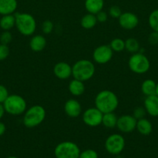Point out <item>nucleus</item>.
I'll list each match as a JSON object with an SVG mask.
<instances>
[{
    "mask_svg": "<svg viewBox=\"0 0 158 158\" xmlns=\"http://www.w3.org/2000/svg\"><path fill=\"white\" fill-rule=\"evenodd\" d=\"M119 104V101L117 95L108 89L101 90L94 97V106L102 114L115 112Z\"/></svg>",
    "mask_w": 158,
    "mask_h": 158,
    "instance_id": "obj_1",
    "label": "nucleus"
},
{
    "mask_svg": "<svg viewBox=\"0 0 158 158\" xmlns=\"http://www.w3.org/2000/svg\"><path fill=\"white\" fill-rule=\"evenodd\" d=\"M46 115V110L43 106L39 104L33 105L27 108L23 114V123L29 129L37 127L44 121Z\"/></svg>",
    "mask_w": 158,
    "mask_h": 158,
    "instance_id": "obj_2",
    "label": "nucleus"
},
{
    "mask_svg": "<svg viewBox=\"0 0 158 158\" xmlns=\"http://www.w3.org/2000/svg\"><path fill=\"white\" fill-rule=\"evenodd\" d=\"M95 73L94 63L89 60H79L72 66V77L74 79L86 82L91 80Z\"/></svg>",
    "mask_w": 158,
    "mask_h": 158,
    "instance_id": "obj_3",
    "label": "nucleus"
},
{
    "mask_svg": "<svg viewBox=\"0 0 158 158\" xmlns=\"http://www.w3.org/2000/svg\"><path fill=\"white\" fill-rule=\"evenodd\" d=\"M15 17V27L20 34L25 36L34 35L37 30V21L33 15L27 12L16 13Z\"/></svg>",
    "mask_w": 158,
    "mask_h": 158,
    "instance_id": "obj_4",
    "label": "nucleus"
},
{
    "mask_svg": "<svg viewBox=\"0 0 158 158\" xmlns=\"http://www.w3.org/2000/svg\"><path fill=\"white\" fill-rule=\"evenodd\" d=\"M2 104L5 111L12 116L22 115L27 109V103L26 100L18 94L9 95Z\"/></svg>",
    "mask_w": 158,
    "mask_h": 158,
    "instance_id": "obj_5",
    "label": "nucleus"
},
{
    "mask_svg": "<svg viewBox=\"0 0 158 158\" xmlns=\"http://www.w3.org/2000/svg\"><path fill=\"white\" fill-rule=\"evenodd\" d=\"M128 66L133 73L142 75L149 71L150 62L143 52H137L130 56L128 60Z\"/></svg>",
    "mask_w": 158,
    "mask_h": 158,
    "instance_id": "obj_6",
    "label": "nucleus"
},
{
    "mask_svg": "<svg viewBox=\"0 0 158 158\" xmlns=\"http://www.w3.org/2000/svg\"><path fill=\"white\" fill-rule=\"evenodd\" d=\"M54 152L56 158H78L81 150L77 143L67 140L59 143Z\"/></svg>",
    "mask_w": 158,
    "mask_h": 158,
    "instance_id": "obj_7",
    "label": "nucleus"
},
{
    "mask_svg": "<svg viewBox=\"0 0 158 158\" xmlns=\"http://www.w3.org/2000/svg\"><path fill=\"white\" fill-rule=\"evenodd\" d=\"M125 140L123 136L119 134H112L108 136L105 142V148L107 152L112 155H119L123 151Z\"/></svg>",
    "mask_w": 158,
    "mask_h": 158,
    "instance_id": "obj_8",
    "label": "nucleus"
},
{
    "mask_svg": "<svg viewBox=\"0 0 158 158\" xmlns=\"http://www.w3.org/2000/svg\"><path fill=\"white\" fill-rule=\"evenodd\" d=\"M102 117L103 114L95 106L86 109L81 115L83 123L90 127H96L102 124Z\"/></svg>",
    "mask_w": 158,
    "mask_h": 158,
    "instance_id": "obj_9",
    "label": "nucleus"
},
{
    "mask_svg": "<svg viewBox=\"0 0 158 158\" xmlns=\"http://www.w3.org/2000/svg\"><path fill=\"white\" fill-rule=\"evenodd\" d=\"M114 52L109 45H101L94 49L92 53V59L94 63L103 65L109 63L112 60Z\"/></svg>",
    "mask_w": 158,
    "mask_h": 158,
    "instance_id": "obj_10",
    "label": "nucleus"
},
{
    "mask_svg": "<svg viewBox=\"0 0 158 158\" xmlns=\"http://www.w3.org/2000/svg\"><path fill=\"white\" fill-rule=\"evenodd\" d=\"M136 120L133 115L123 114L118 117V121L116 127L120 132L123 134H129L136 130Z\"/></svg>",
    "mask_w": 158,
    "mask_h": 158,
    "instance_id": "obj_11",
    "label": "nucleus"
},
{
    "mask_svg": "<svg viewBox=\"0 0 158 158\" xmlns=\"http://www.w3.org/2000/svg\"><path fill=\"white\" fill-rule=\"evenodd\" d=\"M119 24L125 30H133L139 24V18L135 13L131 12H122L118 19Z\"/></svg>",
    "mask_w": 158,
    "mask_h": 158,
    "instance_id": "obj_12",
    "label": "nucleus"
},
{
    "mask_svg": "<svg viewBox=\"0 0 158 158\" xmlns=\"http://www.w3.org/2000/svg\"><path fill=\"white\" fill-rule=\"evenodd\" d=\"M64 111L70 118H77L82 114V106L76 99H69L64 105Z\"/></svg>",
    "mask_w": 158,
    "mask_h": 158,
    "instance_id": "obj_13",
    "label": "nucleus"
},
{
    "mask_svg": "<svg viewBox=\"0 0 158 158\" xmlns=\"http://www.w3.org/2000/svg\"><path fill=\"white\" fill-rule=\"evenodd\" d=\"M53 72L54 76L59 80H68L72 77V66L66 62H58L54 65Z\"/></svg>",
    "mask_w": 158,
    "mask_h": 158,
    "instance_id": "obj_14",
    "label": "nucleus"
},
{
    "mask_svg": "<svg viewBox=\"0 0 158 158\" xmlns=\"http://www.w3.org/2000/svg\"><path fill=\"white\" fill-rule=\"evenodd\" d=\"M143 106L147 111V114L150 117H158V96L154 94L146 97Z\"/></svg>",
    "mask_w": 158,
    "mask_h": 158,
    "instance_id": "obj_15",
    "label": "nucleus"
},
{
    "mask_svg": "<svg viewBox=\"0 0 158 158\" xmlns=\"http://www.w3.org/2000/svg\"><path fill=\"white\" fill-rule=\"evenodd\" d=\"M29 48L32 51L35 52H39L43 51L46 46V40L43 35L37 34L33 35L29 43Z\"/></svg>",
    "mask_w": 158,
    "mask_h": 158,
    "instance_id": "obj_16",
    "label": "nucleus"
},
{
    "mask_svg": "<svg viewBox=\"0 0 158 158\" xmlns=\"http://www.w3.org/2000/svg\"><path fill=\"white\" fill-rule=\"evenodd\" d=\"M85 82L73 78L68 84V90L74 97H80L85 92Z\"/></svg>",
    "mask_w": 158,
    "mask_h": 158,
    "instance_id": "obj_17",
    "label": "nucleus"
},
{
    "mask_svg": "<svg viewBox=\"0 0 158 158\" xmlns=\"http://www.w3.org/2000/svg\"><path fill=\"white\" fill-rule=\"evenodd\" d=\"M136 130L141 135L148 136L153 131V124L148 119L144 117V118L137 120Z\"/></svg>",
    "mask_w": 158,
    "mask_h": 158,
    "instance_id": "obj_18",
    "label": "nucleus"
},
{
    "mask_svg": "<svg viewBox=\"0 0 158 158\" xmlns=\"http://www.w3.org/2000/svg\"><path fill=\"white\" fill-rule=\"evenodd\" d=\"M18 6L16 0H0V15H9L15 12Z\"/></svg>",
    "mask_w": 158,
    "mask_h": 158,
    "instance_id": "obj_19",
    "label": "nucleus"
},
{
    "mask_svg": "<svg viewBox=\"0 0 158 158\" xmlns=\"http://www.w3.org/2000/svg\"><path fill=\"white\" fill-rule=\"evenodd\" d=\"M105 1L104 0H85V8L88 13L96 15L98 12L103 10Z\"/></svg>",
    "mask_w": 158,
    "mask_h": 158,
    "instance_id": "obj_20",
    "label": "nucleus"
},
{
    "mask_svg": "<svg viewBox=\"0 0 158 158\" xmlns=\"http://www.w3.org/2000/svg\"><path fill=\"white\" fill-rule=\"evenodd\" d=\"M118 121V117L115 112L105 113L103 114L102 124L107 129H113L116 127Z\"/></svg>",
    "mask_w": 158,
    "mask_h": 158,
    "instance_id": "obj_21",
    "label": "nucleus"
},
{
    "mask_svg": "<svg viewBox=\"0 0 158 158\" xmlns=\"http://www.w3.org/2000/svg\"><path fill=\"white\" fill-rule=\"evenodd\" d=\"M156 83L153 80L147 79L145 80L141 84V91L146 97L154 95L156 94Z\"/></svg>",
    "mask_w": 158,
    "mask_h": 158,
    "instance_id": "obj_22",
    "label": "nucleus"
},
{
    "mask_svg": "<svg viewBox=\"0 0 158 158\" xmlns=\"http://www.w3.org/2000/svg\"><path fill=\"white\" fill-rule=\"evenodd\" d=\"M81 26L85 29H91L97 25L98 21L95 15L91 13H87L81 19Z\"/></svg>",
    "mask_w": 158,
    "mask_h": 158,
    "instance_id": "obj_23",
    "label": "nucleus"
},
{
    "mask_svg": "<svg viewBox=\"0 0 158 158\" xmlns=\"http://www.w3.org/2000/svg\"><path fill=\"white\" fill-rule=\"evenodd\" d=\"M15 26V17L13 14L2 15L0 19V28L3 31H9Z\"/></svg>",
    "mask_w": 158,
    "mask_h": 158,
    "instance_id": "obj_24",
    "label": "nucleus"
},
{
    "mask_svg": "<svg viewBox=\"0 0 158 158\" xmlns=\"http://www.w3.org/2000/svg\"><path fill=\"white\" fill-rule=\"evenodd\" d=\"M125 49L130 53H135L140 50L139 41L135 38H128L125 40Z\"/></svg>",
    "mask_w": 158,
    "mask_h": 158,
    "instance_id": "obj_25",
    "label": "nucleus"
},
{
    "mask_svg": "<svg viewBox=\"0 0 158 158\" xmlns=\"http://www.w3.org/2000/svg\"><path fill=\"white\" fill-rule=\"evenodd\" d=\"M109 46L113 52H120L125 50V40L121 38H115L110 42Z\"/></svg>",
    "mask_w": 158,
    "mask_h": 158,
    "instance_id": "obj_26",
    "label": "nucleus"
},
{
    "mask_svg": "<svg viewBox=\"0 0 158 158\" xmlns=\"http://www.w3.org/2000/svg\"><path fill=\"white\" fill-rule=\"evenodd\" d=\"M148 23L152 30L158 32V9L153 10L150 14L148 18Z\"/></svg>",
    "mask_w": 158,
    "mask_h": 158,
    "instance_id": "obj_27",
    "label": "nucleus"
},
{
    "mask_svg": "<svg viewBox=\"0 0 158 158\" xmlns=\"http://www.w3.org/2000/svg\"><path fill=\"white\" fill-rule=\"evenodd\" d=\"M54 23H53L51 20L49 19H46L45 21H43V23H42V26H41V29L42 31L44 34H50L51 32H53L54 30Z\"/></svg>",
    "mask_w": 158,
    "mask_h": 158,
    "instance_id": "obj_28",
    "label": "nucleus"
},
{
    "mask_svg": "<svg viewBox=\"0 0 158 158\" xmlns=\"http://www.w3.org/2000/svg\"><path fill=\"white\" fill-rule=\"evenodd\" d=\"M146 114H147L144 106H137V107H136L133 110V112L132 115H133L136 120H139V119L144 118Z\"/></svg>",
    "mask_w": 158,
    "mask_h": 158,
    "instance_id": "obj_29",
    "label": "nucleus"
},
{
    "mask_svg": "<svg viewBox=\"0 0 158 158\" xmlns=\"http://www.w3.org/2000/svg\"><path fill=\"white\" fill-rule=\"evenodd\" d=\"M78 158H99V154L94 150L87 149L81 151Z\"/></svg>",
    "mask_w": 158,
    "mask_h": 158,
    "instance_id": "obj_30",
    "label": "nucleus"
},
{
    "mask_svg": "<svg viewBox=\"0 0 158 158\" xmlns=\"http://www.w3.org/2000/svg\"><path fill=\"white\" fill-rule=\"evenodd\" d=\"M12 40V35L9 31H3L0 35V43L2 44L9 45Z\"/></svg>",
    "mask_w": 158,
    "mask_h": 158,
    "instance_id": "obj_31",
    "label": "nucleus"
},
{
    "mask_svg": "<svg viewBox=\"0 0 158 158\" xmlns=\"http://www.w3.org/2000/svg\"><path fill=\"white\" fill-rule=\"evenodd\" d=\"M122 12L120 7L118 6H112L108 9V15L112 19H119V16L122 15Z\"/></svg>",
    "mask_w": 158,
    "mask_h": 158,
    "instance_id": "obj_32",
    "label": "nucleus"
},
{
    "mask_svg": "<svg viewBox=\"0 0 158 158\" xmlns=\"http://www.w3.org/2000/svg\"><path fill=\"white\" fill-rule=\"evenodd\" d=\"M10 50L8 45L0 43V61H3L9 56Z\"/></svg>",
    "mask_w": 158,
    "mask_h": 158,
    "instance_id": "obj_33",
    "label": "nucleus"
},
{
    "mask_svg": "<svg viewBox=\"0 0 158 158\" xmlns=\"http://www.w3.org/2000/svg\"><path fill=\"white\" fill-rule=\"evenodd\" d=\"M9 91L4 85L0 84V103H3L9 97Z\"/></svg>",
    "mask_w": 158,
    "mask_h": 158,
    "instance_id": "obj_34",
    "label": "nucleus"
},
{
    "mask_svg": "<svg viewBox=\"0 0 158 158\" xmlns=\"http://www.w3.org/2000/svg\"><path fill=\"white\" fill-rule=\"evenodd\" d=\"M95 16H96V19H97L98 23H104L107 21V19H108V14L106 12H105V11L102 10L99 12H98V13L95 15Z\"/></svg>",
    "mask_w": 158,
    "mask_h": 158,
    "instance_id": "obj_35",
    "label": "nucleus"
},
{
    "mask_svg": "<svg viewBox=\"0 0 158 158\" xmlns=\"http://www.w3.org/2000/svg\"><path fill=\"white\" fill-rule=\"evenodd\" d=\"M148 41L151 45L158 44V32L153 31V32L149 35Z\"/></svg>",
    "mask_w": 158,
    "mask_h": 158,
    "instance_id": "obj_36",
    "label": "nucleus"
},
{
    "mask_svg": "<svg viewBox=\"0 0 158 158\" xmlns=\"http://www.w3.org/2000/svg\"><path fill=\"white\" fill-rule=\"evenodd\" d=\"M6 131V127L5 125V123H3L2 122L0 121V137L2 136L5 134Z\"/></svg>",
    "mask_w": 158,
    "mask_h": 158,
    "instance_id": "obj_37",
    "label": "nucleus"
},
{
    "mask_svg": "<svg viewBox=\"0 0 158 158\" xmlns=\"http://www.w3.org/2000/svg\"><path fill=\"white\" fill-rule=\"evenodd\" d=\"M5 113H6V111H5L3 104H2V103H0V120H1V119L3 117Z\"/></svg>",
    "mask_w": 158,
    "mask_h": 158,
    "instance_id": "obj_38",
    "label": "nucleus"
},
{
    "mask_svg": "<svg viewBox=\"0 0 158 158\" xmlns=\"http://www.w3.org/2000/svg\"><path fill=\"white\" fill-rule=\"evenodd\" d=\"M156 96H158V83H156Z\"/></svg>",
    "mask_w": 158,
    "mask_h": 158,
    "instance_id": "obj_39",
    "label": "nucleus"
},
{
    "mask_svg": "<svg viewBox=\"0 0 158 158\" xmlns=\"http://www.w3.org/2000/svg\"><path fill=\"white\" fill-rule=\"evenodd\" d=\"M7 158H18V157H15V156H10V157H8Z\"/></svg>",
    "mask_w": 158,
    "mask_h": 158,
    "instance_id": "obj_40",
    "label": "nucleus"
},
{
    "mask_svg": "<svg viewBox=\"0 0 158 158\" xmlns=\"http://www.w3.org/2000/svg\"><path fill=\"white\" fill-rule=\"evenodd\" d=\"M116 158H123L122 157H121V156H116Z\"/></svg>",
    "mask_w": 158,
    "mask_h": 158,
    "instance_id": "obj_41",
    "label": "nucleus"
}]
</instances>
